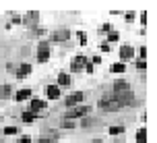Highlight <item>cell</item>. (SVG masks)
Listing matches in <instances>:
<instances>
[{"mask_svg":"<svg viewBox=\"0 0 157 143\" xmlns=\"http://www.w3.org/2000/svg\"><path fill=\"white\" fill-rule=\"evenodd\" d=\"M83 97H85L83 91H75V93H71L64 100V106H66V108H75V106H78V104L83 102Z\"/></svg>","mask_w":157,"mask_h":143,"instance_id":"3957f363","label":"cell"},{"mask_svg":"<svg viewBox=\"0 0 157 143\" xmlns=\"http://www.w3.org/2000/svg\"><path fill=\"white\" fill-rule=\"evenodd\" d=\"M68 85H71V75L60 73L58 75V87H68Z\"/></svg>","mask_w":157,"mask_h":143,"instance_id":"8fae6325","label":"cell"},{"mask_svg":"<svg viewBox=\"0 0 157 143\" xmlns=\"http://www.w3.org/2000/svg\"><path fill=\"white\" fill-rule=\"evenodd\" d=\"M112 100H114L116 104H120V106H126V104L134 102V93L130 91V89H126V91H114Z\"/></svg>","mask_w":157,"mask_h":143,"instance_id":"6da1fadb","label":"cell"},{"mask_svg":"<svg viewBox=\"0 0 157 143\" xmlns=\"http://www.w3.org/2000/svg\"><path fill=\"white\" fill-rule=\"evenodd\" d=\"M91 125H95V120H93V118H89V116H85V120L81 122V127H91Z\"/></svg>","mask_w":157,"mask_h":143,"instance_id":"ffe728a7","label":"cell"},{"mask_svg":"<svg viewBox=\"0 0 157 143\" xmlns=\"http://www.w3.org/2000/svg\"><path fill=\"white\" fill-rule=\"evenodd\" d=\"M136 143H147V131L145 129H139L136 131Z\"/></svg>","mask_w":157,"mask_h":143,"instance_id":"9a60e30c","label":"cell"},{"mask_svg":"<svg viewBox=\"0 0 157 143\" xmlns=\"http://www.w3.org/2000/svg\"><path fill=\"white\" fill-rule=\"evenodd\" d=\"M134 56V48L132 46H120V60H122V62H124V60H130V58H132Z\"/></svg>","mask_w":157,"mask_h":143,"instance_id":"8992f818","label":"cell"},{"mask_svg":"<svg viewBox=\"0 0 157 143\" xmlns=\"http://www.w3.org/2000/svg\"><path fill=\"white\" fill-rule=\"evenodd\" d=\"M126 89H130V85H128L126 81H116V83L112 85V91H126Z\"/></svg>","mask_w":157,"mask_h":143,"instance_id":"4fadbf2b","label":"cell"},{"mask_svg":"<svg viewBox=\"0 0 157 143\" xmlns=\"http://www.w3.org/2000/svg\"><path fill=\"white\" fill-rule=\"evenodd\" d=\"M10 93H13V89H10V85H2V89H0V97H10Z\"/></svg>","mask_w":157,"mask_h":143,"instance_id":"2e32d148","label":"cell"},{"mask_svg":"<svg viewBox=\"0 0 157 143\" xmlns=\"http://www.w3.org/2000/svg\"><path fill=\"white\" fill-rule=\"evenodd\" d=\"M62 127H64V129H72V127H75V122L66 118V120H62Z\"/></svg>","mask_w":157,"mask_h":143,"instance_id":"603a6c76","label":"cell"},{"mask_svg":"<svg viewBox=\"0 0 157 143\" xmlns=\"http://www.w3.org/2000/svg\"><path fill=\"white\" fill-rule=\"evenodd\" d=\"M29 97H31V89H29V87L19 89V91H17V95H15L17 102H25V100H29Z\"/></svg>","mask_w":157,"mask_h":143,"instance_id":"9c48e42d","label":"cell"},{"mask_svg":"<svg viewBox=\"0 0 157 143\" xmlns=\"http://www.w3.org/2000/svg\"><path fill=\"white\" fill-rule=\"evenodd\" d=\"M110 71H112V73H124L126 66H124V62H116V64H112Z\"/></svg>","mask_w":157,"mask_h":143,"instance_id":"e0dca14e","label":"cell"},{"mask_svg":"<svg viewBox=\"0 0 157 143\" xmlns=\"http://www.w3.org/2000/svg\"><path fill=\"white\" fill-rule=\"evenodd\" d=\"M83 66H85V56H75L72 62H71V71H78Z\"/></svg>","mask_w":157,"mask_h":143,"instance_id":"30bf717a","label":"cell"},{"mask_svg":"<svg viewBox=\"0 0 157 143\" xmlns=\"http://www.w3.org/2000/svg\"><path fill=\"white\" fill-rule=\"evenodd\" d=\"M145 66H147V62H145V60H139V62H136V69H139V71H143Z\"/></svg>","mask_w":157,"mask_h":143,"instance_id":"484cf974","label":"cell"},{"mask_svg":"<svg viewBox=\"0 0 157 143\" xmlns=\"http://www.w3.org/2000/svg\"><path fill=\"white\" fill-rule=\"evenodd\" d=\"M48 58H50V46H48L46 42H41L37 46V60L39 62H46Z\"/></svg>","mask_w":157,"mask_h":143,"instance_id":"277c9868","label":"cell"},{"mask_svg":"<svg viewBox=\"0 0 157 143\" xmlns=\"http://www.w3.org/2000/svg\"><path fill=\"white\" fill-rule=\"evenodd\" d=\"M124 127H110V135H122Z\"/></svg>","mask_w":157,"mask_h":143,"instance_id":"d6986e66","label":"cell"},{"mask_svg":"<svg viewBox=\"0 0 157 143\" xmlns=\"http://www.w3.org/2000/svg\"><path fill=\"white\" fill-rule=\"evenodd\" d=\"M134 19V13H126V21H132Z\"/></svg>","mask_w":157,"mask_h":143,"instance_id":"83f0119b","label":"cell"},{"mask_svg":"<svg viewBox=\"0 0 157 143\" xmlns=\"http://www.w3.org/2000/svg\"><path fill=\"white\" fill-rule=\"evenodd\" d=\"M118 40H120V35H118L116 31H112L110 35H108V42H118Z\"/></svg>","mask_w":157,"mask_h":143,"instance_id":"7402d4cb","label":"cell"},{"mask_svg":"<svg viewBox=\"0 0 157 143\" xmlns=\"http://www.w3.org/2000/svg\"><path fill=\"white\" fill-rule=\"evenodd\" d=\"M29 73H31V64H21L19 71H17V77H19V79H25Z\"/></svg>","mask_w":157,"mask_h":143,"instance_id":"7c38bea8","label":"cell"},{"mask_svg":"<svg viewBox=\"0 0 157 143\" xmlns=\"http://www.w3.org/2000/svg\"><path fill=\"white\" fill-rule=\"evenodd\" d=\"M78 38H81V46H85V44H87V35H85V31L78 33Z\"/></svg>","mask_w":157,"mask_h":143,"instance_id":"cb8c5ba5","label":"cell"},{"mask_svg":"<svg viewBox=\"0 0 157 143\" xmlns=\"http://www.w3.org/2000/svg\"><path fill=\"white\" fill-rule=\"evenodd\" d=\"M21 118H23V122H33V120H35V114H33V112H23V116H21Z\"/></svg>","mask_w":157,"mask_h":143,"instance_id":"ac0fdd59","label":"cell"},{"mask_svg":"<svg viewBox=\"0 0 157 143\" xmlns=\"http://www.w3.org/2000/svg\"><path fill=\"white\" fill-rule=\"evenodd\" d=\"M4 135H17V127H6L4 129Z\"/></svg>","mask_w":157,"mask_h":143,"instance_id":"44dd1931","label":"cell"},{"mask_svg":"<svg viewBox=\"0 0 157 143\" xmlns=\"http://www.w3.org/2000/svg\"><path fill=\"white\" fill-rule=\"evenodd\" d=\"M97 106H99V108H101V110H118V108H122V106H120V104H116L114 102V100H108V97H103V100H99V104H97Z\"/></svg>","mask_w":157,"mask_h":143,"instance_id":"5b68a950","label":"cell"},{"mask_svg":"<svg viewBox=\"0 0 157 143\" xmlns=\"http://www.w3.org/2000/svg\"><path fill=\"white\" fill-rule=\"evenodd\" d=\"M39 110H46V102L44 100H37V97H33L31 102H29V112H39Z\"/></svg>","mask_w":157,"mask_h":143,"instance_id":"52a82bcc","label":"cell"},{"mask_svg":"<svg viewBox=\"0 0 157 143\" xmlns=\"http://www.w3.org/2000/svg\"><path fill=\"white\" fill-rule=\"evenodd\" d=\"M19 143H31V139H29V137H21V139H19Z\"/></svg>","mask_w":157,"mask_h":143,"instance_id":"4316f807","label":"cell"},{"mask_svg":"<svg viewBox=\"0 0 157 143\" xmlns=\"http://www.w3.org/2000/svg\"><path fill=\"white\" fill-rule=\"evenodd\" d=\"M101 50L103 52H110V44H101Z\"/></svg>","mask_w":157,"mask_h":143,"instance_id":"f1b7e54d","label":"cell"},{"mask_svg":"<svg viewBox=\"0 0 157 143\" xmlns=\"http://www.w3.org/2000/svg\"><path fill=\"white\" fill-rule=\"evenodd\" d=\"M141 23H143V25L147 23V13H143V15H141Z\"/></svg>","mask_w":157,"mask_h":143,"instance_id":"f546056e","label":"cell"},{"mask_svg":"<svg viewBox=\"0 0 157 143\" xmlns=\"http://www.w3.org/2000/svg\"><path fill=\"white\" fill-rule=\"evenodd\" d=\"M139 56H141V60H145V56H147V48H145V46L139 50Z\"/></svg>","mask_w":157,"mask_h":143,"instance_id":"d4e9b609","label":"cell"},{"mask_svg":"<svg viewBox=\"0 0 157 143\" xmlns=\"http://www.w3.org/2000/svg\"><path fill=\"white\" fill-rule=\"evenodd\" d=\"M91 112V108L89 106H75V108H68V112H66V118H83V116H87Z\"/></svg>","mask_w":157,"mask_h":143,"instance_id":"7a4b0ae2","label":"cell"},{"mask_svg":"<svg viewBox=\"0 0 157 143\" xmlns=\"http://www.w3.org/2000/svg\"><path fill=\"white\" fill-rule=\"evenodd\" d=\"M39 143H52L50 139H39Z\"/></svg>","mask_w":157,"mask_h":143,"instance_id":"4dcf8cb0","label":"cell"},{"mask_svg":"<svg viewBox=\"0 0 157 143\" xmlns=\"http://www.w3.org/2000/svg\"><path fill=\"white\" fill-rule=\"evenodd\" d=\"M60 93H62V91H60V87H58V85H48V87H46L48 100H58V97H60Z\"/></svg>","mask_w":157,"mask_h":143,"instance_id":"ba28073f","label":"cell"},{"mask_svg":"<svg viewBox=\"0 0 157 143\" xmlns=\"http://www.w3.org/2000/svg\"><path fill=\"white\" fill-rule=\"evenodd\" d=\"M68 35H71V33H68V29H60V31H56V33H54V38H52V40L62 42V40H68Z\"/></svg>","mask_w":157,"mask_h":143,"instance_id":"5bb4252c","label":"cell"}]
</instances>
